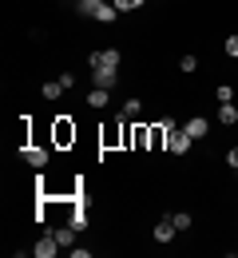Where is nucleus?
Here are the masks:
<instances>
[{
	"label": "nucleus",
	"mask_w": 238,
	"mask_h": 258,
	"mask_svg": "<svg viewBox=\"0 0 238 258\" xmlns=\"http://www.w3.org/2000/svg\"><path fill=\"white\" fill-rule=\"evenodd\" d=\"M119 12H135V8H143V0H111Z\"/></svg>",
	"instance_id": "obj_14"
},
{
	"label": "nucleus",
	"mask_w": 238,
	"mask_h": 258,
	"mask_svg": "<svg viewBox=\"0 0 238 258\" xmlns=\"http://www.w3.org/2000/svg\"><path fill=\"white\" fill-rule=\"evenodd\" d=\"M230 96H234V92H230V84H222V88L214 92V99H218V103H230Z\"/></svg>",
	"instance_id": "obj_18"
},
{
	"label": "nucleus",
	"mask_w": 238,
	"mask_h": 258,
	"mask_svg": "<svg viewBox=\"0 0 238 258\" xmlns=\"http://www.w3.org/2000/svg\"><path fill=\"white\" fill-rule=\"evenodd\" d=\"M115 80H119V72H115V68H92V84H96V88H107V92H111V88H115Z\"/></svg>",
	"instance_id": "obj_3"
},
{
	"label": "nucleus",
	"mask_w": 238,
	"mask_h": 258,
	"mask_svg": "<svg viewBox=\"0 0 238 258\" xmlns=\"http://www.w3.org/2000/svg\"><path fill=\"white\" fill-rule=\"evenodd\" d=\"M60 250H64V246H60V242H56V234L48 230V234H44V238L36 242V250H32V254H36V258H56Z\"/></svg>",
	"instance_id": "obj_2"
},
{
	"label": "nucleus",
	"mask_w": 238,
	"mask_h": 258,
	"mask_svg": "<svg viewBox=\"0 0 238 258\" xmlns=\"http://www.w3.org/2000/svg\"><path fill=\"white\" fill-rule=\"evenodd\" d=\"M183 127H187V135H191V139H203L206 131H210V123H206L203 115H195V119H187V123H183Z\"/></svg>",
	"instance_id": "obj_6"
},
{
	"label": "nucleus",
	"mask_w": 238,
	"mask_h": 258,
	"mask_svg": "<svg viewBox=\"0 0 238 258\" xmlns=\"http://www.w3.org/2000/svg\"><path fill=\"white\" fill-rule=\"evenodd\" d=\"M218 123H226V127L238 123V107L234 103H218Z\"/></svg>",
	"instance_id": "obj_9"
},
{
	"label": "nucleus",
	"mask_w": 238,
	"mask_h": 258,
	"mask_svg": "<svg viewBox=\"0 0 238 258\" xmlns=\"http://www.w3.org/2000/svg\"><path fill=\"white\" fill-rule=\"evenodd\" d=\"M71 226H75V230H88V215H84V207L71 215Z\"/></svg>",
	"instance_id": "obj_16"
},
{
	"label": "nucleus",
	"mask_w": 238,
	"mask_h": 258,
	"mask_svg": "<svg viewBox=\"0 0 238 258\" xmlns=\"http://www.w3.org/2000/svg\"><path fill=\"white\" fill-rule=\"evenodd\" d=\"M40 96H44V99H60V96H64V84H60V80H52V84H44V88H40Z\"/></svg>",
	"instance_id": "obj_11"
},
{
	"label": "nucleus",
	"mask_w": 238,
	"mask_h": 258,
	"mask_svg": "<svg viewBox=\"0 0 238 258\" xmlns=\"http://www.w3.org/2000/svg\"><path fill=\"white\" fill-rule=\"evenodd\" d=\"M171 223L179 226V230H191V223H195V219H191L187 211H179V215H171Z\"/></svg>",
	"instance_id": "obj_13"
},
{
	"label": "nucleus",
	"mask_w": 238,
	"mask_h": 258,
	"mask_svg": "<svg viewBox=\"0 0 238 258\" xmlns=\"http://www.w3.org/2000/svg\"><path fill=\"white\" fill-rule=\"evenodd\" d=\"M107 88H92V96H88V103H92V107H107Z\"/></svg>",
	"instance_id": "obj_12"
},
{
	"label": "nucleus",
	"mask_w": 238,
	"mask_h": 258,
	"mask_svg": "<svg viewBox=\"0 0 238 258\" xmlns=\"http://www.w3.org/2000/svg\"><path fill=\"white\" fill-rule=\"evenodd\" d=\"M191 143H195V139L187 135V127H175L167 135V151H171V155H187V151H191Z\"/></svg>",
	"instance_id": "obj_1"
},
{
	"label": "nucleus",
	"mask_w": 238,
	"mask_h": 258,
	"mask_svg": "<svg viewBox=\"0 0 238 258\" xmlns=\"http://www.w3.org/2000/svg\"><path fill=\"white\" fill-rule=\"evenodd\" d=\"M100 8H103V0H75V12H80V16H88V20H96V16H100Z\"/></svg>",
	"instance_id": "obj_7"
},
{
	"label": "nucleus",
	"mask_w": 238,
	"mask_h": 258,
	"mask_svg": "<svg viewBox=\"0 0 238 258\" xmlns=\"http://www.w3.org/2000/svg\"><path fill=\"white\" fill-rule=\"evenodd\" d=\"M179 68H183V72H187V76H191V72H195V68H199V56H183V60H179Z\"/></svg>",
	"instance_id": "obj_17"
},
{
	"label": "nucleus",
	"mask_w": 238,
	"mask_h": 258,
	"mask_svg": "<svg viewBox=\"0 0 238 258\" xmlns=\"http://www.w3.org/2000/svg\"><path fill=\"white\" fill-rule=\"evenodd\" d=\"M226 163H230V167L238 171V147H230V155H226Z\"/></svg>",
	"instance_id": "obj_20"
},
{
	"label": "nucleus",
	"mask_w": 238,
	"mask_h": 258,
	"mask_svg": "<svg viewBox=\"0 0 238 258\" xmlns=\"http://www.w3.org/2000/svg\"><path fill=\"white\" fill-rule=\"evenodd\" d=\"M92 68H119V48H107V52H92Z\"/></svg>",
	"instance_id": "obj_4"
},
{
	"label": "nucleus",
	"mask_w": 238,
	"mask_h": 258,
	"mask_svg": "<svg viewBox=\"0 0 238 258\" xmlns=\"http://www.w3.org/2000/svg\"><path fill=\"white\" fill-rule=\"evenodd\" d=\"M226 56H234V60H238V32H230V40H226Z\"/></svg>",
	"instance_id": "obj_19"
},
{
	"label": "nucleus",
	"mask_w": 238,
	"mask_h": 258,
	"mask_svg": "<svg viewBox=\"0 0 238 258\" xmlns=\"http://www.w3.org/2000/svg\"><path fill=\"white\" fill-rule=\"evenodd\" d=\"M139 107H143L139 99H127V103H123V111H119V123H131V119L139 115Z\"/></svg>",
	"instance_id": "obj_10"
},
{
	"label": "nucleus",
	"mask_w": 238,
	"mask_h": 258,
	"mask_svg": "<svg viewBox=\"0 0 238 258\" xmlns=\"http://www.w3.org/2000/svg\"><path fill=\"white\" fill-rule=\"evenodd\" d=\"M52 234H56V242H60L64 250H71V242H75V234H80V230L68 223V226H52Z\"/></svg>",
	"instance_id": "obj_5"
},
{
	"label": "nucleus",
	"mask_w": 238,
	"mask_h": 258,
	"mask_svg": "<svg viewBox=\"0 0 238 258\" xmlns=\"http://www.w3.org/2000/svg\"><path fill=\"white\" fill-rule=\"evenodd\" d=\"M175 234H179V226L171 223V219H163V223L155 226V242H171V238H175Z\"/></svg>",
	"instance_id": "obj_8"
},
{
	"label": "nucleus",
	"mask_w": 238,
	"mask_h": 258,
	"mask_svg": "<svg viewBox=\"0 0 238 258\" xmlns=\"http://www.w3.org/2000/svg\"><path fill=\"white\" fill-rule=\"evenodd\" d=\"M24 159L32 163V167H44V163H48V155H44V151H24Z\"/></svg>",
	"instance_id": "obj_15"
}]
</instances>
